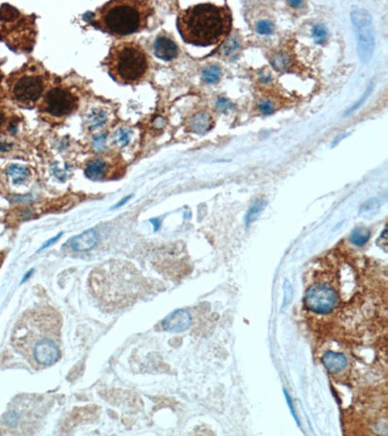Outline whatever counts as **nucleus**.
Returning a JSON list of instances; mask_svg holds the SVG:
<instances>
[{
    "label": "nucleus",
    "instance_id": "34",
    "mask_svg": "<svg viewBox=\"0 0 388 436\" xmlns=\"http://www.w3.org/2000/svg\"><path fill=\"white\" fill-rule=\"evenodd\" d=\"M285 397H286V401H287V403H288V405H289V408H290V410H291V413L293 414V416H294V418L296 419V421L298 422V420H297V418H296V415L294 414V409H293V407H292V403H291V401H290V399H289V396L285 393Z\"/></svg>",
    "mask_w": 388,
    "mask_h": 436
},
{
    "label": "nucleus",
    "instance_id": "12",
    "mask_svg": "<svg viewBox=\"0 0 388 436\" xmlns=\"http://www.w3.org/2000/svg\"><path fill=\"white\" fill-rule=\"evenodd\" d=\"M108 170H109L108 163L104 159L98 157L90 160L88 163L85 173L88 178L92 180H98L106 176Z\"/></svg>",
    "mask_w": 388,
    "mask_h": 436
},
{
    "label": "nucleus",
    "instance_id": "25",
    "mask_svg": "<svg viewBox=\"0 0 388 436\" xmlns=\"http://www.w3.org/2000/svg\"><path fill=\"white\" fill-rule=\"evenodd\" d=\"M283 292H284V297H283L282 309L290 303V301H291V299H292V295H293V293H292V287H291L289 281H287V280L284 281V284H283Z\"/></svg>",
    "mask_w": 388,
    "mask_h": 436
},
{
    "label": "nucleus",
    "instance_id": "3",
    "mask_svg": "<svg viewBox=\"0 0 388 436\" xmlns=\"http://www.w3.org/2000/svg\"><path fill=\"white\" fill-rule=\"evenodd\" d=\"M110 76L122 85H136L148 75L150 59L137 42L122 41L115 44L105 58Z\"/></svg>",
    "mask_w": 388,
    "mask_h": 436
},
{
    "label": "nucleus",
    "instance_id": "33",
    "mask_svg": "<svg viewBox=\"0 0 388 436\" xmlns=\"http://www.w3.org/2000/svg\"><path fill=\"white\" fill-rule=\"evenodd\" d=\"M150 222L154 225V227H155V231L157 232V231L159 229V227H160V221H159V219H151Z\"/></svg>",
    "mask_w": 388,
    "mask_h": 436
},
{
    "label": "nucleus",
    "instance_id": "18",
    "mask_svg": "<svg viewBox=\"0 0 388 436\" xmlns=\"http://www.w3.org/2000/svg\"><path fill=\"white\" fill-rule=\"evenodd\" d=\"M240 39L237 36H231L220 47V52L224 56H230L240 48Z\"/></svg>",
    "mask_w": 388,
    "mask_h": 436
},
{
    "label": "nucleus",
    "instance_id": "24",
    "mask_svg": "<svg viewBox=\"0 0 388 436\" xmlns=\"http://www.w3.org/2000/svg\"><path fill=\"white\" fill-rule=\"evenodd\" d=\"M275 25L269 20H260L256 24V31L262 35H270L274 32Z\"/></svg>",
    "mask_w": 388,
    "mask_h": 436
},
{
    "label": "nucleus",
    "instance_id": "7",
    "mask_svg": "<svg viewBox=\"0 0 388 436\" xmlns=\"http://www.w3.org/2000/svg\"><path fill=\"white\" fill-rule=\"evenodd\" d=\"M338 303V295L326 284H316L308 288L305 295L307 308L315 313L328 314Z\"/></svg>",
    "mask_w": 388,
    "mask_h": 436
},
{
    "label": "nucleus",
    "instance_id": "14",
    "mask_svg": "<svg viewBox=\"0 0 388 436\" xmlns=\"http://www.w3.org/2000/svg\"><path fill=\"white\" fill-rule=\"evenodd\" d=\"M7 174L12 178L14 184H22L27 181L29 177L28 168L20 165H11L8 168Z\"/></svg>",
    "mask_w": 388,
    "mask_h": 436
},
{
    "label": "nucleus",
    "instance_id": "23",
    "mask_svg": "<svg viewBox=\"0 0 388 436\" xmlns=\"http://www.w3.org/2000/svg\"><path fill=\"white\" fill-rule=\"evenodd\" d=\"M312 32H313V35L315 36V38L317 39L316 42L317 44L324 43L325 39H326V37L328 35L327 29H326V27L323 24H317V25H315L313 27V29H312Z\"/></svg>",
    "mask_w": 388,
    "mask_h": 436
},
{
    "label": "nucleus",
    "instance_id": "22",
    "mask_svg": "<svg viewBox=\"0 0 388 436\" xmlns=\"http://www.w3.org/2000/svg\"><path fill=\"white\" fill-rule=\"evenodd\" d=\"M130 135H131V133L129 130H127L125 128H120L118 131H116L114 140H115L116 144H118L120 146H125L129 144Z\"/></svg>",
    "mask_w": 388,
    "mask_h": 436
},
{
    "label": "nucleus",
    "instance_id": "11",
    "mask_svg": "<svg viewBox=\"0 0 388 436\" xmlns=\"http://www.w3.org/2000/svg\"><path fill=\"white\" fill-rule=\"evenodd\" d=\"M322 364L330 373H339L346 368L348 361L342 353L328 351L322 357Z\"/></svg>",
    "mask_w": 388,
    "mask_h": 436
},
{
    "label": "nucleus",
    "instance_id": "8",
    "mask_svg": "<svg viewBox=\"0 0 388 436\" xmlns=\"http://www.w3.org/2000/svg\"><path fill=\"white\" fill-rule=\"evenodd\" d=\"M192 316L185 309H178L170 313L162 321V328L169 332H183L192 326Z\"/></svg>",
    "mask_w": 388,
    "mask_h": 436
},
{
    "label": "nucleus",
    "instance_id": "21",
    "mask_svg": "<svg viewBox=\"0 0 388 436\" xmlns=\"http://www.w3.org/2000/svg\"><path fill=\"white\" fill-rule=\"evenodd\" d=\"M288 63H289L288 56L282 52L274 55L272 58V65L278 71L284 70L287 67Z\"/></svg>",
    "mask_w": 388,
    "mask_h": 436
},
{
    "label": "nucleus",
    "instance_id": "32",
    "mask_svg": "<svg viewBox=\"0 0 388 436\" xmlns=\"http://www.w3.org/2000/svg\"><path fill=\"white\" fill-rule=\"evenodd\" d=\"M132 198V196H127V197H125L123 201H121V202H119V204H117V205H115L112 209H118V208H120V207H122V206H123L129 199H131Z\"/></svg>",
    "mask_w": 388,
    "mask_h": 436
},
{
    "label": "nucleus",
    "instance_id": "29",
    "mask_svg": "<svg viewBox=\"0 0 388 436\" xmlns=\"http://www.w3.org/2000/svg\"><path fill=\"white\" fill-rule=\"evenodd\" d=\"M105 139H106V135L102 134L97 136L94 140H93V147L95 148V150L101 151L104 148V143H105Z\"/></svg>",
    "mask_w": 388,
    "mask_h": 436
},
{
    "label": "nucleus",
    "instance_id": "2",
    "mask_svg": "<svg viewBox=\"0 0 388 436\" xmlns=\"http://www.w3.org/2000/svg\"><path fill=\"white\" fill-rule=\"evenodd\" d=\"M152 14L148 1H110L96 12L92 23L106 33L122 37L143 30Z\"/></svg>",
    "mask_w": 388,
    "mask_h": 436
},
{
    "label": "nucleus",
    "instance_id": "15",
    "mask_svg": "<svg viewBox=\"0 0 388 436\" xmlns=\"http://www.w3.org/2000/svg\"><path fill=\"white\" fill-rule=\"evenodd\" d=\"M106 122L107 115L103 110L93 109L87 117V124L92 130L101 128L106 123Z\"/></svg>",
    "mask_w": 388,
    "mask_h": 436
},
{
    "label": "nucleus",
    "instance_id": "26",
    "mask_svg": "<svg viewBox=\"0 0 388 436\" xmlns=\"http://www.w3.org/2000/svg\"><path fill=\"white\" fill-rule=\"evenodd\" d=\"M372 88H373V87L372 86H369L368 87V88H367V90L365 91V93H364V95L360 98V100L359 101H357V103H355L347 113H346V115H349V114H351V113H353V112H354L356 109H358L363 103H364V101L367 99V97L370 95V93H371V91H372Z\"/></svg>",
    "mask_w": 388,
    "mask_h": 436
},
{
    "label": "nucleus",
    "instance_id": "1",
    "mask_svg": "<svg viewBox=\"0 0 388 436\" xmlns=\"http://www.w3.org/2000/svg\"><path fill=\"white\" fill-rule=\"evenodd\" d=\"M177 27L185 42L207 47L223 41L232 28V13L227 6L203 3L180 12Z\"/></svg>",
    "mask_w": 388,
    "mask_h": 436
},
{
    "label": "nucleus",
    "instance_id": "30",
    "mask_svg": "<svg viewBox=\"0 0 388 436\" xmlns=\"http://www.w3.org/2000/svg\"><path fill=\"white\" fill-rule=\"evenodd\" d=\"M62 235H63V233H59V234H57L55 237H53V239H50L48 242H46L41 247H40V249L38 250V252H40L41 250H43V249H46L47 247H49V246H51L52 244H53L55 242H57L61 237H62Z\"/></svg>",
    "mask_w": 388,
    "mask_h": 436
},
{
    "label": "nucleus",
    "instance_id": "20",
    "mask_svg": "<svg viewBox=\"0 0 388 436\" xmlns=\"http://www.w3.org/2000/svg\"><path fill=\"white\" fill-rule=\"evenodd\" d=\"M379 207H380L379 202L376 199H371L362 205V207L360 208L359 214L364 216H371L374 214V212L378 211Z\"/></svg>",
    "mask_w": 388,
    "mask_h": 436
},
{
    "label": "nucleus",
    "instance_id": "4",
    "mask_svg": "<svg viewBox=\"0 0 388 436\" xmlns=\"http://www.w3.org/2000/svg\"><path fill=\"white\" fill-rule=\"evenodd\" d=\"M47 72L37 63L16 72L9 83V93L19 106L32 108L47 91Z\"/></svg>",
    "mask_w": 388,
    "mask_h": 436
},
{
    "label": "nucleus",
    "instance_id": "6",
    "mask_svg": "<svg viewBox=\"0 0 388 436\" xmlns=\"http://www.w3.org/2000/svg\"><path fill=\"white\" fill-rule=\"evenodd\" d=\"M78 106L77 96L65 87H52L43 95L39 108L53 118H64Z\"/></svg>",
    "mask_w": 388,
    "mask_h": 436
},
{
    "label": "nucleus",
    "instance_id": "36",
    "mask_svg": "<svg viewBox=\"0 0 388 436\" xmlns=\"http://www.w3.org/2000/svg\"><path fill=\"white\" fill-rule=\"evenodd\" d=\"M292 7H299L300 5H302V1H289L288 2Z\"/></svg>",
    "mask_w": 388,
    "mask_h": 436
},
{
    "label": "nucleus",
    "instance_id": "5",
    "mask_svg": "<svg viewBox=\"0 0 388 436\" xmlns=\"http://www.w3.org/2000/svg\"><path fill=\"white\" fill-rule=\"evenodd\" d=\"M351 18L357 39V52L359 58L362 62L367 63L373 56L375 47L372 17L367 10L353 7Z\"/></svg>",
    "mask_w": 388,
    "mask_h": 436
},
{
    "label": "nucleus",
    "instance_id": "28",
    "mask_svg": "<svg viewBox=\"0 0 388 436\" xmlns=\"http://www.w3.org/2000/svg\"><path fill=\"white\" fill-rule=\"evenodd\" d=\"M215 107H216L217 110H219V111H221V112H225V111H227L228 109L232 108L233 105L231 104V102H230L229 100H227V99H225V98H220V99L216 102Z\"/></svg>",
    "mask_w": 388,
    "mask_h": 436
},
{
    "label": "nucleus",
    "instance_id": "10",
    "mask_svg": "<svg viewBox=\"0 0 388 436\" xmlns=\"http://www.w3.org/2000/svg\"><path fill=\"white\" fill-rule=\"evenodd\" d=\"M99 241V236L94 230H88L71 241V247L78 252L88 251L96 246Z\"/></svg>",
    "mask_w": 388,
    "mask_h": 436
},
{
    "label": "nucleus",
    "instance_id": "16",
    "mask_svg": "<svg viewBox=\"0 0 388 436\" xmlns=\"http://www.w3.org/2000/svg\"><path fill=\"white\" fill-rule=\"evenodd\" d=\"M267 206V202L263 199H259L253 203V205L248 209L247 215H246V224L248 226L250 223H252L258 215L262 212V210Z\"/></svg>",
    "mask_w": 388,
    "mask_h": 436
},
{
    "label": "nucleus",
    "instance_id": "35",
    "mask_svg": "<svg viewBox=\"0 0 388 436\" xmlns=\"http://www.w3.org/2000/svg\"><path fill=\"white\" fill-rule=\"evenodd\" d=\"M33 272H34V269H31L29 272H27L26 274H25V276L23 277V279H22V280H21V283H23V282H25L31 276H32V274H33Z\"/></svg>",
    "mask_w": 388,
    "mask_h": 436
},
{
    "label": "nucleus",
    "instance_id": "9",
    "mask_svg": "<svg viewBox=\"0 0 388 436\" xmlns=\"http://www.w3.org/2000/svg\"><path fill=\"white\" fill-rule=\"evenodd\" d=\"M155 53L158 57L169 61L177 57L179 53L177 44L167 36H159L155 42Z\"/></svg>",
    "mask_w": 388,
    "mask_h": 436
},
{
    "label": "nucleus",
    "instance_id": "27",
    "mask_svg": "<svg viewBox=\"0 0 388 436\" xmlns=\"http://www.w3.org/2000/svg\"><path fill=\"white\" fill-rule=\"evenodd\" d=\"M259 110L263 115H271L274 111V107L270 101H263L259 104Z\"/></svg>",
    "mask_w": 388,
    "mask_h": 436
},
{
    "label": "nucleus",
    "instance_id": "19",
    "mask_svg": "<svg viewBox=\"0 0 388 436\" xmlns=\"http://www.w3.org/2000/svg\"><path fill=\"white\" fill-rule=\"evenodd\" d=\"M204 80L209 84H213L217 82L221 76V70L217 65H212L206 69H204L203 73Z\"/></svg>",
    "mask_w": 388,
    "mask_h": 436
},
{
    "label": "nucleus",
    "instance_id": "17",
    "mask_svg": "<svg viewBox=\"0 0 388 436\" xmlns=\"http://www.w3.org/2000/svg\"><path fill=\"white\" fill-rule=\"evenodd\" d=\"M371 233L365 227H358L354 229L351 236V242L356 246L364 245L370 239Z\"/></svg>",
    "mask_w": 388,
    "mask_h": 436
},
{
    "label": "nucleus",
    "instance_id": "13",
    "mask_svg": "<svg viewBox=\"0 0 388 436\" xmlns=\"http://www.w3.org/2000/svg\"><path fill=\"white\" fill-rule=\"evenodd\" d=\"M212 124L211 116L205 112L198 113L189 122V126L192 131L197 134H203L210 130Z\"/></svg>",
    "mask_w": 388,
    "mask_h": 436
},
{
    "label": "nucleus",
    "instance_id": "31",
    "mask_svg": "<svg viewBox=\"0 0 388 436\" xmlns=\"http://www.w3.org/2000/svg\"><path fill=\"white\" fill-rule=\"evenodd\" d=\"M5 122H6V115H5L4 111L0 108V130L4 126Z\"/></svg>",
    "mask_w": 388,
    "mask_h": 436
}]
</instances>
